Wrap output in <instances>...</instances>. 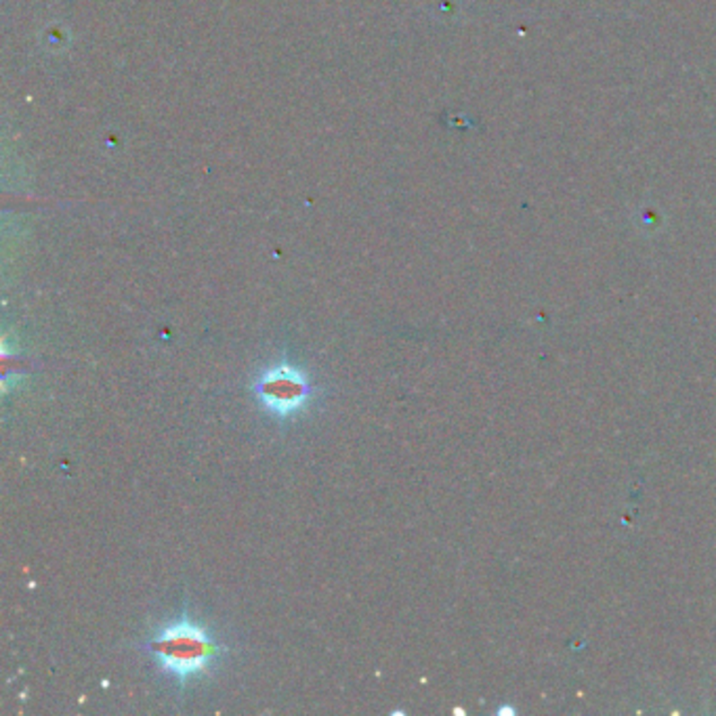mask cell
<instances>
[{
	"mask_svg": "<svg viewBox=\"0 0 716 716\" xmlns=\"http://www.w3.org/2000/svg\"><path fill=\"white\" fill-rule=\"evenodd\" d=\"M145 647L160 668L175 675L179 681L200 675L221 651L208 633L189 620H179L177 624L162 628Z\"/></svg>",
	"mask_w": 716,
	"mask_h": 716,
	"instance_id": "6da1fadb",
	"label": "cell"
},
{
	"mask_svg": "<svg viewBox=\"0 0 716 716\" xmlns=\"http://www.w3.org/2000/svg\"><path fill=\"white\" fill-rule=\"evenodd\" d=\"M255 395L265 410L277 416H290L299 412L310 401L311 387L307 376L290 363H280L258 376L255 382Z\"/></svg>",
	"mask_w": 716,
	"mask_h": 716,
	"instance_id": "7a4b0ae2",
	"label": "cell"
}]
</instances>
